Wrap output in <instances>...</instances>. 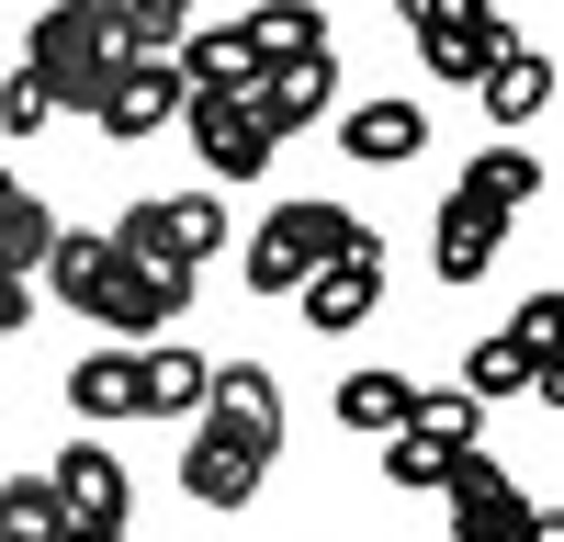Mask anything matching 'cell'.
<instances>
[{"label": "cell", "instance_id": "6da1fadb", "mask_svg": "<svg viewBox=\"0 0 564 542\" xmlns=\"http://www.w3.org/2000/svg\"><path fill=\"white\" fill-rule=\"evenodd\" d=\"M271 452H282V384L260 361H215L204 406H193V452H181V497L193 509H249L271 486Z\"/></svg>", "mask_w": 564, "mask_h": 542}, {"label": "cell", "instance_id": "7a4b0ae2", "mask_svg": "<svg viewBox=\"0 0 564 542\" xmlns=\"http://www.w3.org/2000/svg\"><path fill=\"white\" fill-rule=\"evenodd\" d=\"M124 57H135V45H124L113 0H57V12H34V34H23V68L45 79L57 113H102V90H113Z\"/></svg>", "mask_w": 564, "mask_h": 542}, {"label": "cell", "instance_id": "3957f363", "mask_svg": "<svg viewBox=\"0 0 564 542\" xmlns=\"http://www.w3.org/2000/svg\"><path fill=\"white\" fill-rule=\"evenodd\" d=\"M350 238H361V215H350V204H282V215H260V226H249V294L282 305L327 249H350Z\"/></svg>", "mask_w": 564, "mask_h": 542}, {"label": "cell", "instance_id": "277c9868", "mask_svg": "<svg viewBox=\"0 0 564 542\" xmlns=\"http://www.w3.org/2000/svg\"><path fill=\"white\" fill-rule=\"evenodd\" d=\"M102 238H113L124 260H193V271H204V260L226 249V204H215V181H204V193H148V204H124Z\"/></svg>", "mask_w": 564, "mask_h": 542}, {"label": "cell", "instance_id": "5b68a950", "mask_svg": "<svg viewBox=\"0 0 564 542\" xmlns=\"http://www.w3.org/2000/svg\"><path fill=\"white\" fill-rule=\"evenodd\" d=\"M294 305H305V328L316 339H350L372 305H384V226H361L350 249H327L305 283H294Z\"/></svg>", "mask_w": 564, "mask_h": 542}, {"label": "cell", "instance_id": "8992f818", "mask_svg": "<svg viewBox=\"0 0 564 542\" xmlns=\"http://www.w3.org/2000/svg\"><path fill=\"white\" fill-rule=\"evenodd\" d=\"M181 136L204 148V181H260L271 170V124L249 113V90H181Z\"/></svg>", "mask_w": 564, "mask_h": 542}, {"label": "cell", "instance_id": "52a82bcc", "mask_svg": "<svg viewBox=\"0 0 564 542\" xmlns=\"http://www.w3.org/2000/svg\"><path fill=\"white\" fill-rule=\"evenodd\" d=\"M441 497H452V542H520V520H531V486L508 475L486 441L441 475Z\"/></svg>", "mask_w": 564, "mask_h": 542}, {"label": "cell", "instance_id": "ba28073f", "mask_svg": "<svg viewBox=\"0 0 564 542\" xmlns=\"http://www.w3.org/2000/svg\"><path fill=\"white\" fill-rule=\"evenodd\" d=\"M497 249H508V204H486L475 181H452V193H441V226H430V271H441V283H486Z\"/></svg>", "mask_w": 564, "mask_h": 542}, {"label": "cell", "instance_id": "9c48e42d", "mask_svg": "<svg viewBox=\"0 0 564 542\" xmlns=\"http://www.w3.org/2000/svg\"><path fill=\"white\" fill-rule=\"evenodd\" d=\"M45 486H57V509H68L79 531H124V509H135V486H124V452H113V441H68L57 464H45Z\"/></svg>", "mask_w": 564, "mask_h": 542}, {"label": "cell", "instance_id": "30bf717a", "mask_svg": "<svg viewBox=\"0 0 564 542\" xmlns=\"http://www.w3.org/2000/svg\"><path fill=\"white\" fill-rule=\"evenodd\" d=\"M327 102H339V57H327V45H305V57H271V68L249 79V113L271 124V148H282V136H305Z\"/></svg>", "mask_w": 564, "mask_h": 542}, {"label": "cell", "instance_id": "8fae6325", "mask_svg": "<svg viewBox=\"0 0 564 542\" xmlns=\"http://www.w3.org/2000/svg\"><path fill=\"white\" fill-rule=\"evenodd\" d=\"M45 283H57V305H79L90 316V328H102V316H113V283H124V249L102 238V226H57V238H45Z\"/></svg>", "mask_w": 564, "mask_h": 542}, {"label": "cell", "instance_id": "7c38bea8", "mask_svg": "<svg viewBox=\"0 0 564 542\" xmlns=\"http://www.w3.org/2000/svg\"><path fill=\"white\" fill-rule=\"evenodd\" d=\"M113 136V148H135V136H159V124H181V68L170 57H124L113 68V90H102V113H90Z\"/></svg>", "mask_w": 564, "mask_h": 542}, {"label": "cell", "instance_id": "4fadbf2b", "mask_svg": "<svg viewBox=\"0 0 564 542\" xmlns=\"http://www.w3.org/2000/svg\"><path fill=\"white\" fill-rule=\"evenodd\" d=\"M204 373H215V361L193 350V339H135V419H193V406H204Z\"/></svg>", "mask_w": 564, "mask_h": 542}, {"label": "cell", "instance_id": "5bb4252c", "mask_svg": "<svg viewBox=\"0 0 564 542\" xmlns=\"http://www.w3.org/2000/svg\"><path fill=\"white\" fill-rule=\"evenodd\" d=\"M508 45H520V34H508V12H497V0H475L452 34H417V57H430V79H441V90H475V79L508 57Z\"/></svg>", "mask_w": 564, "mask_h": 542}, {"label": "cell", "instance_id": "9a60e30c", "mask_svg": "<svg viewBox=\"0 0 564 542\" xmlns=\"http://www.w3.org/2000/svg\"><path fill=\"white\" fill-rule=\"evenodd\" d=\"M339 148H350L361 170H395V159L430 148V113H417V102H350V113H339Z\"/></svg>", "mask_w": 564, "mask_h": 542}, {"label": "cell", "instance_id": "2e32d148", "mask_svg": "<svg viewBox=\"0 0 564 542\" xmlns=\"http://www.w3.org/2000/svg\"><path fill=\"white\" fill-rule=\"evenodd\" d=\"M68 406H79L90 430H124V419H135V350L102 339L90 361H68Z\"/></svg>", "mask_w": 564, "mask_h": 542}, {"label": "cell", "instance_id": "e0dca14e", "mask_svg": "<svg viewBox=\"0 0 564 542\" xmlns=\"http://www.w3.org/2000/svg\"><path fill=\"white\" fill-rule=\"evenodd\" d=\"M170 68H181V90H249V79H260V57H249V34H238V23L181 34V45H170Z\"/></svg>", "mask_w": 564, "mask_h": 542}, {"label": "cell", "instance_id": "ac0fdd59", "mask_svg": "<svg viewBox=\"0 0 564 542\" xmlns=\"http://www.w3.org/2000/svg\"><path fill=\"white\" fill-rule=\"evenodd\" d=\"M463 452H475L463 430H430V419H395V430H384V486H430V497H441V475L463 464Z\"/></svg>", "mask_w": 564, "mask_h": 542}, {"label": "cell", "instance_id": "d6986e66", "mask_svg": "<svg viewBox=\"0 0 564 542\" xmlns=\"http://www.w3.org/2000/svg\"><path fill=\"white\" fill-rule=\"evenodd\" d=\"M475 102H486L497 124H531V113L553 102V57H542V45H508V57L475 79Z\"/></svg>", "mask_w": 564, "mask_h": 542}, {"label": "cell", "instance_id": "ffe728a7", "mask_svg": "<svg viewBox=\"0 0 564 542\" xmlns=\"http://www.w3.org/2000/svg\"><path fill=\"white\" fill-rule=\"evenodd\" d=\"M531 373H542V361L520 350V339H475V350H463V395H475V406H508V395H531Z\"/></svg>", "mask_w": 564, "mask_h": 542}, {"label": "cell", "instance_id": "44dd1931", "mask_svg": "<svg viewBox=\"0 0 564 542\" xmlns=\"http://www.w3.org/2000/svg\"><path fill=\"white\" fill-rule=\"evenodd\" d=\"M238 34H249V57L271 68V57H305V45H327V12H316V0H260Z\"/></svg>", "mask_w": 564, "mask_h": 542}, {"label": "cell", "instance_id": "7402d4cb", "mask_svg": "<svg viewBox=\"0 0 564 542\" xmlns=\"http://www.w3.org/2000/svg\"><path fill=\"white\" fill-rule=\"evenodd\" d=\"M406 406H417V384H406V373H350V384H339V430L384 441V430L406 419Z\"/></svg>", "mask_w": 564, "mask_h": 542}, {"label": "cell", "instance_id": "603a6c76", "mask_svg": "<svg viewBox=\"0 0 564 542\" xmlns=\"http://www.w3.org/2000/svg\"><path fill=\"white\" fill-rule=\"evenodd\" d=\"M68 509H57V486L45 475H0V542H57Z\"/></svg>", "mask_w": 564, "mask_h": 542}, {"label": "cell", "instance_id": "cb8c5ba5", "mask_svg": "<svg viewBox=\"0 0 564 542\" xmlns=\"http://www.w3.org/2000/svg\"><path fill=\"white\" fill-rule=\"evenodd\" d=\"M463 181H475L486 204H508V215H520V204H542V181H553V170H542L531 148H486V159H463Z\"/></svg>", "mask_w": 564, "mask_h": 542}, {"label": "cell", "instance_id": "d4e9b609", "mask_svg": "<svg viewBox=\"0 0 564 542\" xmlns=\"http://www.w3.org/2000/svg\"><path fill=\"white\" fill-rule=\"evenodd\" d=\"M45 238H57V215H45V204L23 193V181H12V193H0V271H23V283H34Z\"/></svg>", "mask_w": 564, "mask_h": 542}, {"label": "cell", "instance_id": "484cf974", "mask_svg": "<svg viewBox=\"0 0 564 542\" xmlns=\"http://www.w3.org/2000/svg\"><path fill=\"white\" fill-rule=\"evenodd\" d=\"M0 124H12V136H45V124H57V102H45V79L12 57V79H0Z\"/></svg>", "mask_w": 564, "mask_h": 542}, {"label": "cell", "instance_id": "4316f807", "mask_svg": "<svg viewBox=\"0 0 564 542\" xmlns=\"http://www.w3.org/2000/svg\"><path fill=\"white\" fill-rule=\"evenodd\" d=\"M508 339H520L531 361H553V350H564V294H531L520 316H508Z\"/></svg>", "mask_w": 564, "mask_h": 542}, {"label": "cell", "instance_id": "83f0119b", "mask_svg": "<svg viewBox=\"0 0 564 542\" xmlns=\"http://www.w3.org/2000/svg\"><path fill=\"white\" fill-rule=\"evenodd\" d=\"M395 12H406V34H452L463 12H475V0H395Z\"/></svg>", "mask_w": 564, "mask_h": 542}, {"label": "cell", "instance_id": "f1b7e54d", "mask_svg": "<svg viewBox=\"0 0 564 542\" xmlns=\"http://www.w3.org/2000/svg\"><path fill=\"white\" fill-rule=\"evenodd\" d=\"M23 316H34V283H23V271H0V339H12Z\"/></svg>", "mask_w": 564, "mask_h": 542}, {"label": "cell", "instance_id": "f546056e", "mask_svg": "<svg viewBox=\"0 0 564 542\" xmlns=\"http://www.w3.org/2000/svg\"><path fill=\"white\" fill-rule=\"evenodd\" d=\"M520 542H564V509H542V497H531V520H520Z\"/></svg>", "mask_w": 564, "mask_h": 542}, {"label": "cell", "instance_id": "4dcf8cb0", "mask_svg": "<svg viewBox=\"0 0 564 542\" xmlns=\"http://www.w3.org/2000/svg\"><path fill=\"white\" fill-rule=\"evenodd\" d=\"M57 542H124V531H79V520H68V531H57Z\"/></svg>", "mask_w": 564, "mask_h": 542}, {"label": "cell", "instance_id": "1f68e13d", "mask_svg": "<svg viewBox=\"0 0 564 542\" xmlns=\"http://www.w3.org/2000/svg\"><path fill=\"white\" fill-rule=\"evenodd\" d=\"M0 193H12V170H0Z\"/></svg>", "mask_w": 564, "mask_h": 542}, {"label": "cell", "instance_id": "d6a6232c", "mask_svg": "<svg viewBox=\"0 0 564 542\" xmlns=\"http://www.w3.org/2000/svg\"><path fill=\"white\" fill-rule=\"evenodd\" d=\"M113 12H124V0H113ZM181 12H193V0H181Z\"/></svg>", "mask_w": 564, "mask_h": 542}]
</instances>
